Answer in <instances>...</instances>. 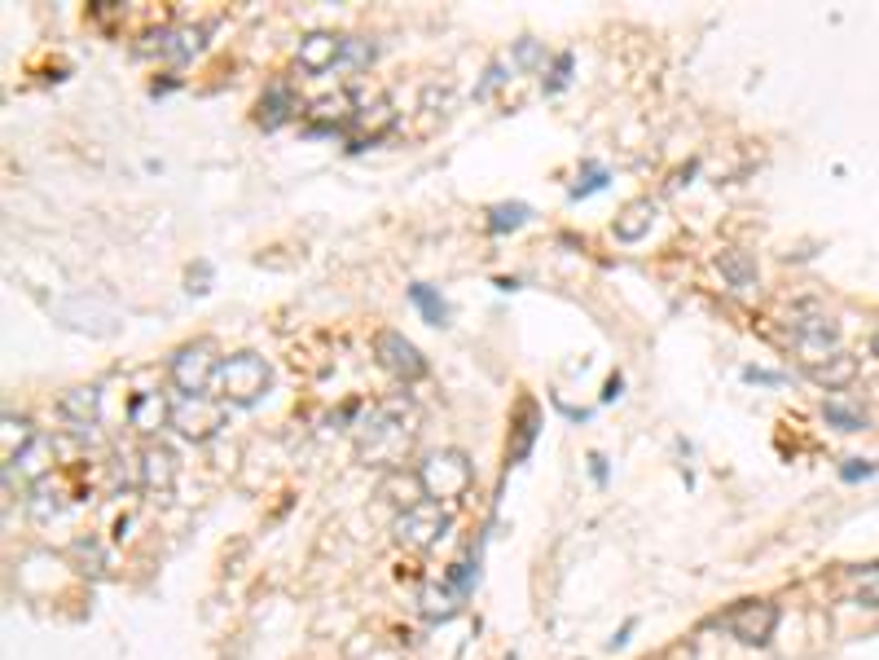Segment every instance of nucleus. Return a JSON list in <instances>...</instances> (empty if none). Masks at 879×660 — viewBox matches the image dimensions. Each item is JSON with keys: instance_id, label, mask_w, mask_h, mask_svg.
<instances>
[{"instance_id": "nucleus-11", "label": "nucleus", "mask_w": 879, "mask_h": 660, "mask_svg": "<svg viewBox=\"0 0 879 660\" xmlns=\"http://www.w3.org/2000/svg\"><path fill=\"white\" fill-rule=\"evenodd\" d=\"M58 414H62V423L71 427L75 436H93L97 418H102V392H97V388H71V392H62Z\"/></svg>"}, {"instance_id": "nucleus-19", "label": "nucleus", "mask_w": 879, "mask_h": 660, "mask_svg": "<svg viewBox=\"0 0 879 660\" xmlns=\"http://www.w3.org/2000/svg\"><path fill=\"white\" fill-rule=\"evenodd\" d=\"M844 590H849V599L858 603V608H879V559H875V564L849 568Z\"/></svg>"}, {"instance_id": "nucleus-27", "label": "nucleus", "mask_w": 879, "mask_h": 660, "mask_svg": "<svg viewBox=\"0 0 879 660\" xmlns=\"http://www.w3.org/2000/svg\"><path fill=\"white\" fill-rule=\"evenodd\" d=\"M603 185H607V172H603V168H589L585 181H576V185H572V198H589L594 190H603Z\"/></svg>"}, {"instance_id": "nucleus-10", "label": "nucleus", "mask_w": 879, "mask_h": 660, "mask_svg": "<svg viewBox=\"0 0 879 660\" xmlns=\"http://www.w3.org/2000/svg\"><path fill=\"white\" fill-rule=\"evenodd\" d=\"M141 489L154 493V498H168L176 489V476H181V462L168 445H146L141 449Z\"/></svg>"}, {"instance_id": "nucleus-3", "label": "nucleus", "mask_w": 879, "mask_h": 660, "mask_svg": "<svg viewBox=\"0 0 879 660\" xmlns=\"http://www.w3.org/2000/svg\"><path fill=\"white\" fill-rule=\"evenodd\" d=\"M220 366H225V361L216 357V344H211V339H194V344H181L172 352L168 374L185 396H207V388H216Z\"/></svg>"}, {"instance_id": "nucleus-28", "label": "nucleus", "mask_w": 879, "mask_h": 660, "mask_svg": "<svg viewBox=\"0 0 879 660\" xmlns=\"http://www.w3.org/2000/svg\"><path fill=\"white\" fill-rule=\"evenodd\" d=\"M502 80H506V66H502V62H493V66H488V80H484L480 88H475V97H488Z\"/></svg>"}, {"instance_id": "nucleus-4", "label": "nucleus", "mask_w": 879, "mask_h": 660, "mask_svg": "<svg viewBox=\"0 0 879 660\" xmlns=\"http://www.w3.org/2000/svg\"><path fill=\"white\" fill-rule=\"evenodd\" d=\"M409 418H414L409 396H387V401H378L374 410L361 418V454L378 458L387 440H392V445L409 440Z\"/></svg>"}, {"instance_id": "nucleus-8", "label": "nucleus", "mask_w": 879, "mask_h": 660, "mask_svg": "<svg viewBox=\"0 0 879 660\" xmlns=\"http://www.w3.org/2000/svg\"><path fill=\"white\" fill-rule=\"evenodd\" d=\"M444 533H449V511H440V502H418L396 515V542L409 550L436 546Z\"/></svg>"}, {"instance_id": "nucleus-12", "label": "nucleus", "mask_w": 879, "mask_h": 660, "mask_svg": "<svg viewBox=\"0 0 879 660\" xmlns=\"http://www.w3.org/2000/svg\"><path fill=\"white\" fill-rule=\"evenodd\" d=\"M299 66H304L308 75H326L330 66H335L343 58V36H330V31H308L304 40H299Z\"/></svg>"}, {"instance_id": "nucleus-22", "label": "nucleus", "mask_w": 879, "mask_h": 660, "mask_svg": "<svg viewBox=\"0 0 879 660\" xmlns=\"http://www.w3.org/2000/svg\"><path fill=\"white\" fill-rule=\"evenodd\" d=\"M409 300H414V304L422 308V317H427L431 326H444V322H449V304H444L427 282H414V286H409Z\"/></svg>"}, {"instance_id": "nucleus-15", "label": "nucleus", "mask_w": 879, "mask_h": 660, "mask_svg": "<svg viewBox=\"0 0 879 660\" xmlns=\"http://www.w3.org/2000/svg\"><path fill=\"white\" fill-rule=\"evenodd\" d=\"M53 462V436H36L27 449H18L14 458H5V480H44V471H49Z\"/></svg>"}, {"instance_id": "nucleus-24", "label": "nucleus", "mask_w": 879, "mask_h": 660, "mask_svg": "<svg viewBox=\"0 0 879 660\" xmlns=\"http://www.w3.org/2000/svg\"><path fill=\"white\" fill-rule=\"evenodd\" d=\"M422 612H427L431 621H444V616H453V590H449V586H431L427 594H422Z\"/></svg>"}, {"instance_id": "nucleus-30", "label": "nucleus", "mask_w": 879, "mask_h": 660, "mask_svg": "<svg viewBox=\"0 0 879 660\" xmlns=\"http://www.w3.org/2000/svg\"><path fill=\"white\" fill-rule=\"evenodd\" d=\"M620 388H625V379H620V374H611V379H607V388H603V401H616Z\"/></svg>"}, {"instance_id": "nucleus-25", "label": "nucleus", "mask_w": 879, "mask_h": 660, "mask_svg": "<svg viewBox=\"0 0 879 660\" xmlns=\"http://www.w3.org/2000/svg\"><path fill=\"white\" fill-rule=\"evenodd\" d=\"M567 71H572V53H559V58H554V71H550V80H545V93H563V84H567Z\"/></svg>"}, {"instance_id": "nucleus-6", "label": "nucleus", "mask_w": 879, "mask_h": 660, "mask_svg": "<svg viewBox=\"0 0 879 660\" xmlns=\"http://www.w3.org/2000/svg\"><path fill=\"white\" fill-rule=\"evenodd\" d=\"M726 634L734 638V643H743V647H765L774 638V630H778V603H770V599H743V603H734V608L726 612Z\"/></svg>"}, {"instance_id": "nucleus-5", "label": "nucleus", "mask_w": 879, "mask_h": 660, "mask_svg": "<svg viewBox=\"0 0 879 660\" xmlns=\"http://www.w3.org/2000/svg\"><path fill=\"white\" fill-rule=\"evenodd\" d=\"M792 344L800 348L805 366H814V361L831 357V352H840V326L831 322V317L822 313L818 304H800L796 317H792Z\"/></svg>"}, {"instance_id": "nucleus-14", "label": "nucleus", "mask_w": 879, "mask_h": 660, "mask_svg": "<svg viewBox=\"0 0 879 660\" xmlns=\"http://www.w3.org/2000/svg\"><path fill=\"white\" fill-rule=\"evenodd\" d=\"M858 357L853 352H831V357H822V361H814V366H805V374L818 383V388H827V392H840V388H849L853 379H858Z\"/></svg>"}, {"instance_id": "nucleus-2", "label": "nucleus", "mask_w": 879, "mask_h": 660, "mask_svg": "<svg viewBox=\"0 0 879 660\" xmlns=\"http://www.w3.org/2000/svg\"><path fill=\"white\" fill-rule=\"evenodd\" d=\"M418 484L427 498H440V502H453L462 498L466 489H471L475 471H471V458L462 454V449H436V454H427L418 462Z\"/></svg>"}, {"instance_id": "nucleus-20", "label": "nucleus", "mask_w": 879, "mask_h": 660, "mask_svg": "<svg viewBox=\"0 0 879 660\" xmlns=\"http://www.w3.org/2000/svg\"><path fill=\"white\" fill-rule=\"evenodd\" d=\"M295 106H299V102H295L291 84H273L269 93H264V102H260V124H264V128H282L286 119H291Z\"/></svg>"}, {"instance_id": "nucleus-17", "label": "nucleus", "mask_w": 879, "mask_h": 660, "mask_svg": "<svg viewBox=\"0 0 879 660\" xmlns=\"http://www.w3.org/2000/svg\"><path fill=\"white\" fill-rule=\"evenodd\" d=\"M651 225H655V203L651 198H633L625 212L616 216V238L620 242H642L651 234Z\"/></svg>"}, {"instance_id": "nucleus-1", "label": "nucleus", "mask_w": 879, "mask_h": 660, "mask_svg": "<svg viewBox=\"0 0 879 660\" xmlns=\"http://www.w3.org/2000/svg\"><path fill=\"white\" fill-rule=\"evenodd\" d=\"M273 383V370L269 361L260 357V352H233V357H225V366H220L216 374V396L229 405H255L264 392H269Z\"/></svg>"}, {"instance_id": "nucleus-7", "label": "nucleus", "mask_w": 879, "mask_h": 660, "mask_svg": "<svg viewBox=\"0 0 879 660\" xmlns=\"http://www.w3.org/2000/svg\"><path fill=\"white\" fill-rule=\"evenodd\" d=\"M172 427L181 432L185 440L203 445L225 427V401H211V396H181L172 405Z\"/></svg>"}, {"instance_id": "nucleus-31", "label": "nucleus", "mask_w": 879, "mask_h": 660, "mask_svg": "<svg viewBox=\"0 0 879 660\" xmlns=\"http://www.w3.org/2000/svg\"><path fill=\"white\" fill-rule=\"evenodd\" d=\"M519 62H537V44L532 40H519Z\"/></svg>"}, {"instance_id": "nucleus-16", "label": "nucleus", "mask_w": 879, "mask_h": 660, "mask_svg": "<svg viewBox=\"0 0 879 660\" xmlns=\"http://www.w3.org/2000/svg\"><path fill=\"white\" fill-rule=\"evenodd\" d=\"M717 273L726 278L730 291H752L756 278H761V269H756V256L743 247H726L717 256Z\"/></svg>"}, {"instance_id": "nucleus-26", "label": "nucleus", "mask_w": 879, "mask_h": 660, "mask_svg": "<svg viewBox=\"0 0 879 660\" xmlns=\"http://www.w3.org/2000/svg\"><path fill=\"white\" fill-rule=\"evenodd\" d=\"M374 58V44L356 40V36H343V58L339 62H370Z\"/></svg>"}, {"instance_id": "nucleus-18", "label": "nucleus", "mask_w": 879, "mask_h": 660, "mask_svg": "<svg viewBox=\"0 0 879 660\" xmlns=\"http://www.w3.org/2000/svg\"><path fill=\"white\" fill-rule=\"evenodd\" d=\"M537 432H541V414H537V405H532V401H524V405H519L515 436H510V445H506V458L510 462H524L532 454V440H537Z\"/></svg>"}, {"instance_id": "nucleus-21", "label": "nucleus", "mask_w": 879, "mask_h": 660, "mask_svg": "<svg viewBox=\"0 0 879 660\" xmlns=\"http://www.w3.org/2000/svg\"><path fill=\"white\" fill-rule=\"evenodd\" d=\"M528 220H532L528 203H497V207H488V234H510V229L528 225Z\"/></svg>"}, {"instance_id": "nucleus-13", "label": "nucleus", "mask_w": 879, "mask_h": 660, "mask_svg": "<svg viewBox=\"0 0 879 660\" xmlns=\"http://www.w3.org/2000/svg\"><path fill=\"white\" fill-rule=\"evenodd\" d=\"M128 423H132V432H141V436H154L159 427H168V423H172L168 396H163V392H141V396H132Z\"/></svg>"}, {"instance_id": "nucleus-9", "label": "nucleus", "mask_w": 879, "mask_h": 660, "mask_svg": "<svg viewBox=\"0 0 879 660\" xmlns=\"http://www.w3.org/2000/svg\"><path fill=\"white\" fill-rule=\"evenodd\" d=\"M374 357H378V366L400 383H414V379L427 374V357H422L400 330H378L374 335Z\"/></svg>"}, {"instance_id": "nucleus-32", "label": "nucleus", "mask_w": 879, "mask_h": 660, "mask_svg": "<svg viewBox=\"0 0 879 660\" xmlns=\"http://www.w3.org/2000/svg\"><path fill=\"white\" fill-rule=\"evenodd\" d=\"M871 352H879V335H875V339H871Z\"/></svg>"}, {"instance_id": "nucleus-23", "label": "nucleus", "mask_w": 879, "mask_h": 660, "mask_svg": "<svg viewBox=\"0 0 879 660\" xmlns=\"http://www.w3.org/2000/svg\"><path fill=\"white\" fill-rule=\"evenodd\" d=\"M822 418H827L831 427H840V432H862V427H866V414H862V410H849V405H840V401H827V405H822Z\"/></svg>"}, {"instance_id": "nucleus-29", "label": "nucleus", "mask_w": 879, "mask_h": 660, "mask_svg": "<svg viewBox=\"0 0 879 660\" xmlns=\"http://www.w3.org/2000/svg\"><path fill=\"white\" fill-rule=\"evenodd\" d=\"M871 471H875V467H871V462H858V458H853V462H849V467H844V480H858V476H871Z\"/></svg>"}]
</instances>
